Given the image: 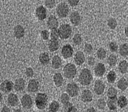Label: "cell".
I'll use <instances>...</instances> for the list:
<instances>
[{
	"label": "cell",
	"mask_w": 128,
	"mask_h": 112,
	"mask_svg": "<svg viewBox=\"0 0 128 112\" xmlns=\"http://www.w3.org/2000/svg\"><path fill=\"white\" fill-rule=\"evenodd\" d=\"M92 80L93 76L90 69H83L78 77L79 83L83 86H87L90 84Z\"/></svg>",
	"instance_id": "obj_1"
},
{
	"label": "cell",
	"mask_w": 128,
	"mask_h": 112,
	"mask_svg": "<svg viewBox=\"0 0 128 112\" xmlns=\"http://www.w3.org/2000/svg\"><path fill=\"white\" fill-rule=\"evenodd\" d=\"M48 96L45 93H38L35 98L36 107L39 110H43L47 107L48 103Z\"/></svg>",
	"instance_id": "obj_2"
},
{
	"label": "cell",
	"mask_w": 128,
	"mask_h": 112,
	"mask_svg": "<svg viewBox=\"0 0 128 112\" xmlns=\"http://www.w3.org/2000/svg\"><path fill=\"white\" fill-rule=\"evenodd\" d=\"M59 37L62 40H67L70 37L72 33V29L68 24H63L58 29Z\"/></svg>",
	"instance_id": "obj_3"
},
{
	"label": "cell",
	"mask_w": 128,
	"mask_h": 112,
	"mask_svg": "<svg viewBox=\"0 0 128 112\" xmlns=\"http://www.w3.org/2000/svg\"><path fill=\"white\" fill-rule=\"evenodd\" d=\"M77 72L76 67L73 63H67L63 69L64 76L67 79H72L75 78Z\"/></svg>",
	"instance_id": "obj_4"
},
{
	"label": "cell",
	"mask_w": 128,
	"mask_h": 112,
	"mask_svg": "<svg viewBox=\"0 0 128 112\" xmlns=\"http://www.w3.org/2000/svg\"><path fill=\"white\" fill-rule=\"evenodd\" d=\"M70 12L69 6L64 2L60 3L58 4L56 9L57 15L60 18H66L68 16Z\"/></svg>",
	"instance_id": "obj_5"
},
{
	"label": "cell",
	"mask_w": 128,
	"mask_h": 112,
	"mask_svg": "<svg viewBox=\"0 0 128 112\" xmlns=\"http://www.w3.org/2000/svg\"><path fill=\"white\" fill-rule=\"evenodd\" d=\"M66 91L70 97H75L78 96L79 94L80 88L78 84L75 82H71L67 84Z\"/></svg>",
	"instance_id": "obj_6"
},
{
	"label": "cell",
	"mask_w": 128,
	"mask_h": 112,
	"mask_svg": "<svg viewBox=\"0 0 128 112\" xmlns=\"http://www.w3.org/2000/svg\"><path fill=\"white\" fill-rule=\"evenodd\" d=\"M74 50L73 47L69 44L63 46L61 49V53L64 59H68L73 57Z\"/></svg>",
	"instance_id": "obj_7"
},
{
	"label": "cell",
	"mask_w": 128,
	"mask_h": 112,
	"mask_svg": "<svg viewBox=\"0 0 128 112\" xmlns=\"http://www.w3.org/2000/svg\"><path fill=\"white\" fill-rule=\"evenodd\" d=\"M21 103L23 108L25 109H30L33 105L31 96L27 94L23 95L21 99Z\"/></svg>",
	"instance_id": "obj_8"
},
{
	"label": "cell",
	"mask_w": 128,
	"mask_h": 112,
	"mask_svg": "<svg viewBox=\"0 0 128 112\" xmlns=\"http://www.w3.org/2000/svg\"><path fill=\"white\" fill-rule=\"evenodd\" d=\"M14 85L12 81L6 80L1 83L0 89L2 92L8 94L12 91L13 88H14Z\"/></svg>",
	"instance_id": "obj_9"
},
{
	"label": "cell",
	"mask_w": 128,
	"mask_h": 112,
	"mask_svg": "<svg viewBox=\"0 0 128 112\" xmlns=\"http://www.w3.org/2000/svg\"><path fill=\"white\" fill-rule=\"evenodd\" d=\"M25 84L26 81L23 78H18L15 81L14 89L16 92L22 93L24 91Z\"/></svg>",
	"instance_id": "obj_10"
},
{
	"label": "cell",
	"mask_w": 128,
	"mask_h": 112,
	"mask_svg": "<svg viewBox=\"0 0 128 112\" xmlns=\"http://www.w3.org/2000/svg\"><path fill=\"white\" fill-rule=\"evenodd\" d=\"M105 85L102 80L98 79L95 81L94 85V91L98 95H102L105 91Z\"/></svg>",
	"instance_id": "obj_11"
},
{
	"label": "cell",
	"mask_w": 128,
	"mask_h": 112,
	"mask_svg": "<svg viewBox=\"0 0 128 112\" xmlns=\"http://www.w3.org/2000/svg\"><path fill=\"white\" fill-rule=\"evenodd\" d=\"M70 20L73 25L76 27L78 26L81 22V16L80 14L77 11L72 12L70 15Z\"/></svg>",
	"instance_id": "obj_12"
},
{
	"label": "cell",
	"mask_w": 128,
	"mask_h": 112,
	"mask_svg": "<svg viewBox=\"0 0 128 112\" xmlns=\"http://www.w3.org/2000/svg\"><path fill=\"white\" fill-rule=\"evenodd\" d=\"M40 87L38 81L34 79H30L28 82L27 91L30 93L38 92Z\"/></svg>",
	"instance_id": "obj_13"
},
{
	"label": "cell",
	"mask_w": 128,
	"mask_h": 112,
	"mask_svg": "<svg viewBox=\"0 0 128 112\" xmlns=\"http://www.w3.org/2000/svg\"><path fill=\"white\" fill-rule=\"evenodd\" d=\"M47 10L43 6H39L35 10V15L38 20L42 21L47 17Z\"/></svg>",
	"instance_id": "obj_14"
},
{
	"label": "cell",
	"mask_w": 128,
	"mask_h": 112,
	"mask_svg": "<svg viewBox=\"0 0 128 112\" xmlns=\"http://www.w3.org/2000/svg\"><path fill=\"white\" fill-rule=\"evenodd\" d=\"M47 25L48 28L51 30L57 29L59 26V22L55 16L51 15L48 20Z\"/></svg>",
	"instance_id": "obj_15"
},
{
	"label": "cell",
	"mask_w": 128,
	"mask_h": 112,
	"mask_svg": "<svg viewBox=\"0 0 128 112\" xmlns=\"http://www.w3.org/2000/svg\"><path fill=\"white\" fill-rule=\"evenodd\" d=\"M81 98L83 102H90L93 100V95L90 90L85 89L82 91Z\"/></svg>",
	"instance_id": "obj_16"
},
{
	"label": "cell",
	"mask_w": 128,
	"mask_h": 112,
	"mask_svg": "<svg viewBox=\"0 0 128 112\" xmlns=\"http://www.w3.org/2000/svg\"><path fill=\"white\" fill-rule=\"evenodd\" d=\"M74 60L77 65H82L85 61V57L83 52L81 51L76 52L74 57Z\"/></svg>",
	"instance_id": "obj_17"
},
{
	"label": "cell",
	"mask_w": 128,
	"mask_h": 112,
	"mask_svg": "<svg viewBox=\"0 0 128 112\" xmlns=\"http://www.w3.org/2000/svg\"><path fill=\"white\" fill-rule=\"evenodd\" d=\"M106 69L105 65L102 63H98L95 66L94 72L97 77H102L106 73Z\"/></svg>",
	"instance_id": "obj_18"
},
{
	"label": "cell",
	"mask_w": 128,
	"mask_h": 112,
	"mask_svg": "<svg viewBox=\"0 0 128 112\" xmlns=\"http://www.w3.org/2000/svg\"><path fill=\"white\" fill-rule=\"evenodd\" d=\"M25 29L21 25H17L14 29V36L18 39H20L24 36Z\"/></svg>",
	"instance_id": "obj_19"
},
{
	"label": "cell",
	"mask_w": 128,
	"mask_h": 112,
	"mask_svg": "<svg viewBox=\"0 0 128 112\" xmlns=\"http://www.w3.org/2000/svg\"><path fill=\"white\" fill-rule=\"evenodd\" d=\"M8 102L9 105L12 107L17 106L19 102V99L16 94L11 93L8 96Z\"/></svg>",
	"instance_id": "obj_20"
},
{
	"label": "cell",
	"mask_w": 128,
	"mask_h": 112,
	"mask_svg": "<svg viewBox=\"0 0 128 112\" xmlns=\"http://www.w3.org/2000/svg\"><path fill=\"white\" fill-rule=\"evenodd\" d=\"M60 46V43L58 40H50L48 43V49L50 52H54L58 50Z\"/></svg>",
	"instance_id": "obj_21"
},
{
	"label": "cell",
	"mask_w": 128,
	"mask_h": 112,
	"mask_svg": "<svg viewBox=\"0 0 128 112\" xmlns=\"http://www.w3.org/2000/svg\"><path fill=\"white\" fill-rule=\"evenodd\" d=\"M62 59L58 55H55L53 57L52 61V67L53 69H58L62 65Z\"/></svg>",
	"instance_id": "obj_22"
},
{
	"label": "cell",
	"mask_w": 128,
	"mask_h": 112,
	"mask_svg": "<svg viewBox=\"0 0 128 112\" xmlns=\"http://www.w3.org/2000/svg\"><path fill=\"white\" fill-rule=\"evenodd\" d=\"M53 81L55 85L57 87L62 86L64 82L63 77L60 73H56L53 76Z\"/></svg>",
	"instance_id": "obj_23"
},
{
	"label": "cell",
	"mask_w": 128,
	"mask_h": 112,
	"mask_svg": "<svg viewBox=\"0 0 128 112\" xmlns=\"http://www.w3.org/2000/svg\"><path fill=\"white\" fill-rule=\"evenodd\" d=\"M39 60L43 65H48L50 61V58L48 52H44L39 56Z\"/></svg>",
	"instance_id": "obj_24"
},
{
	"label": "cell",
	"mask_w": 128,
	"mask_h": 112,
	"mask_svg": "<svg viewBox=\"0 0 128 112\" xmlns=\"http://www.w3.org/2000/svg\"><path fill=\"white\" fill-rule=\"evenodd\" d=\"M118 88L121 91H125L128 87V82L124 78H121L117 84Z\"/></svg>",
	"instance_id": "obj_25"
},
{
	"label": "cell",
	"mask_w": 128,
	"mask_h": 112,
	"mask_svg": "<svg viewBox=\"0 0 128 112\" xmlns=\"http://www.w3.org/2000/svg\"><path fill=\"white\" fill-rule=\"evenodd\" d=\"M128 101L126 97L124 95H121L117 99V105L120 108H123L126 106Z\"/></svg>",
	"instance_id": "obj_26"
},
{
	"label": "cell",
	"mask_w": 128,
	"mask_h": 112,
	"mask_svg": "<svg viewBox=\"0 0 128 112\" xmlns=\"http://www.w3.org/2000/svg\"><path fill=\"white\" fill-rule=\"evenodd\" d=\"M118 69L121 74H126L128 69V62L127 61L125 60L121 61L118 65Z\"/></svg>",
	"instance_id": "obj_27"
},
{
	"label": "cell",
	"mask_w": 128,
	"mask_h": 112,
	"mask_svg": "<svg viewBox=\"0 0 128 112\" xmlns=\"http://www.w3.org/2000/svg\"><path fill=\"white\" fill-rule=\"evenodd\" d=\"M119 54L122 57H127L128 55V44H123L120 46Z\"/></svg>",
	"instance_id": "obj_28"
},
{
	"label": "cell",
	"mask_w": 128,
	"mask_h": 112,
	"mask_svg": "<svg viewBox=\"0 0 128 112\" xmlns=\"http://www.w3.org/2000/svg\"><path fill=\"white\" fill-rule=\"evenodd\" d=\"M117 94L116 89L113 87H111L108 90L107 96L109 99H114L116 98Z\"/></svg>",
	"instance_id": "obj_29"
},
{
	"label": "cell",
	"mask_w": 128,
	"mask_h": 112,
	"mask_svg": "<svg viewBox=\"0 0 128 112\" xmlns=\"http://www.w3.org/2000/svg\"><path fill=\"white\" fill-rule=\"evenodd\" d=\"M59 107L60 105L58 101L56 100H53L49 105L48 110L49 112H57L58 110Z\"/></svg>",
	"instance_id": "obj_30"
},
{
	"label": "cell",
	"mask_w": 128,
	"mask_h": 112,
	"mask_svg": "<svg viewBox=\"0 0 128 112\" xmlns=\"http://www.w3.org/2000/svg\"><path fill=\"white\" fill-rule=\"evenodd\" d=\"M118 59L116 56L114 54H111L108 59V63L111 67L115 66L117 62Z\"/></svg>",
	"instance_id": "obj_31"
},
{
	"label": "cell",
	"mask_w": 128,
	"mask_h": 112,
	"mask_svg": "<svg viewBox=\"0 0 128 112\" xmlns=\"http://www.w3.org/2000/svg\"><path fill=\"white\" fill-rule=\"evenodd\" d=\"M116 74L114 71H111L107 75V79L109 83H114L116 79Z\"/></svg>",
	"instance_id": "obj_32"
},
{
	"label": "cell",
	"mask_w": 128,
	"mask_h": 112,
	"mask_svg": "<svg viewBox=\"0 0 128 112\" xmlns=\"http://www.w3.org/2000/svg\"><path fill=\"white\" fill-rule=\"evenodd\" d=\"M107 25L110 29L114 30L117 27L118 23L116 20L114 18H110L108 20Z\"/></svg>",
	"instance_id": "obj_33"
},
{
	"label": "cell",
	"mask_w": 128,
	"mask_h": 112,
	"mask_svg": "<svg viewBox=\"0 0 128 112\" xmlns=\"http://www.w3.org/2000/svg\"><path fill=\"white\" fill-rule=\"evenodd\" d=\"M70 96L67 93H62L60 97V100L63 106H65L70 102Z\"/></svg>",
	"instance_id": "obj_34"
},
{
	"label": "cell",
	"mask_w": 128,
	"mask_h": 112,
	"mask_svg": "<svg viewBox=\"0 0 128 112\" xmlns=\"http://www.w3.org/2000/svg\"><path fill=\"white\" fill-rule=\"evenodd\" d=\"M107 52L106 50L102 48H100L96 52V56L100 60H104L106 57Z\"/></svg>",
	"instance_id": "obj_35"
},
{
	"label": "cell",
	"mask_w": 128,
	"mask_h": 112,
	"mask_svg": "<svg viewBox=\"0 0 128 112\" xmlns=\"http://www.w3.org/2000/svg\"><path fill=\"white\" fill-rule=\"evenodd\" d=\"M116 98L114 99H110L107 103V106L110 110L115 111L117 110V105L116 103Z\"/></svg>",
	"instance_id": "obj_36"
},
{
	"label": "cell",
	"mask_w": 128,
	"mask_h": 112,
	"mask_svg": "<svg viewBox=\"0 0 128 112\" xmlns=\"http://www.w3.org/2000/svg\"><path fill=\"white\" fill-rule=\"evenodd\" d=\"M73 42L76 45L80 46L81 45L82 42V35L79 33L76 34L74 35L73 37Z\"/></svg>",
	"instance_id": "obj_37"
},
{
	"label": "cell",
	"mask_w": 128,
	"mask_h": 112,
	"mask_svg": "<svg viewBox=\"0 0 128 112\" xmlns=\"http://www.w3.org/2000/svg\"><path fill=\"white\" fill-rule=\"evenodd\" d=\"M50 40H58L59 37L58 29H54L51 30L50 34Z\"/></svg>",
	"instance_id": "obj_38"
},
{
	"label": "cell",
	"mask_w": 128,
	"mask_h": 112,
	"mask_svg": "<svg viewBox=\"0 0 128 112\" xmlns=\"http://www.w3.org/2000/svg\"><path fill=\"white\" fill-rule=\"evenodd\" d=\"M106 102L105 100L102 98H100L97 101V107L99 110H103L105 109L106 106Z\"/></svg>",
	"instance_id": "obj_39"
},
{
	"label": "cell",
	"mask_w": 128,
	"mask_h": 112,
	"mask_svg": "<svg viewBox=\"0 0 128 112\" xmlns=\"http://www.w3.org/2000/svg\"><path fill=\"white\" fill-rule=\"evenodd\" d=\"M44 4L49 9H53L56 6V0H44Z\"/></svg>",
	"instance_id": "obj_40"
},
{
	"label": "cell",
	"mask_w": 128,
	"mask_h": 112,
	"mask_svg": "<svg viewBox=\"0 0 128 112\" xmlns=\"http://www.w3.org/2000/svg\"><path fill=\"white\" fill-rule=\"evenodd\" d=\"M109 48L110 51L112 52H116L118 49V46L115 42H111L110 43Z\"/></svg>",
	"instance_id": "obj_41"
},
{
	"label": "cell",
	"mask_w": 128,
	"mask_h": 112,
	"mask_svg": "<svg viewBox=\"0 0 128 112\" xmlns=\"http://www.w3.org/2000/svg\"><path fill=\"white\" fill-rule=\"evenodd\" d=\"M84 51L86 53L90 54L93 51V48L90 44L86 43L84 46Z\"/></svg>",
	"instance_id": "obj_42"
},
{
	"label": "cell",
	"mask_w": 128,
	"mask_h": 112,
	"mask_svg": "<svg viewBox=\"0 0 128 112\" xmlns=\"http://www.w3.org/2000/svg\"><path fill=\"white\" fill-rule=\"evenodd\" d=\"M25 74L27 77L28 78H32L33 77L34 75V71L32 67H26Z\"/></svg>",
	"instance_id": "obj_43"
},
{
	"label": "cell",
	"mask_w": 128,
	"mask_h": 112,
	"mask_svg": "<svg viewBox=\"0 0 128 112\" xmlns=\"http://www.w3.org/2000/svg\"><path fill=\"white\" fill-rule=\"evenodd\" d=\"M41 36L44 40L46 41L49 38L50 34L48 30H44L41 32Z\"/></svg>",
	"instance_id": "obj_44"
},
{
	"label": "cell",
	"mask_w": 128,
	"mask_h": 112,
	"mask_svg": "<svg viewBox=\"0 0 128 112\" xmlns=\"http://www.w3.org/2000/svg\"><path fill=\"white\" fill-rule=\"evenodd\" d=\"M67 1L70 6L75 7L78 5L80 0H67Z\"/></svg>",
	"instance_id": "obj_45"
},
{
	"label": "cell",
	"mask_w": 128,
	"mask_h": 112,
	"mask_svg": "<svg viewBox=\"0 0 128 112\" xmlns=\"http://www.w3.org/2000/svg\"><path fill=\"white\" fill-rule=\"evenodd\" d=\"M95 63V59L92 57H89L87 59V63L90 66H92L94 65Z\"/></svg>",
	"instance_id": "obj_46"
},
{
	"label": "cell",
	"mask_w": 128,
	"mask_h": 112,
	"mask_svg": "<svg viewBox=\"0 0 128 112\" xmlns=\"http://www.w3.org/2000/svg\"><path fill=\"white\" fill-rule=\"evenodd\" d=\"M10 111H11V110L10 109V108H8L6 106H5L3 107L1 112H10Z\"/></svg>",
	"instance_id": "obj_47"
},
{
	"label": "cell",
	"mask_w": 128,
	"mask_h": 112,
	"mask_svg": "<svg viewBox=\"0 0 128 112\" xmlns=\"http://www.w3.org/2000/svg\"><path fill=\"white\" fill-rule=\"evenodd\" d=\"M124 34L126 37H128V25L125 27L124 29Z\"/></svg>",
	"instance_id": "obj_48"
},
{
	"label": "cell",
	"mask_w": 128,
	"mask_h": 112,
	"mask_svg": "<svg viewBox=\"0 0 128 112\" xmlns=\"http://www.w3.org/2000/svg\"><path fill=\"white\" fill-rule=\"evenodd\" d=\"M96 110H95V108L92 107H90V108H89L88 109H87L86 112H96Z\"/></svg>",
	"instance_id": "obj_49"
},
{
	"label": "cell",
	"mask_w": 128,
	"mask_h": 112,
	"mask_svg": "<svg viewBox=\"0 0 128 112\" xmlns=\"http://www.w3.org/2000/svg\"><path fill=\"white\" fill-rule=\"evenodd\" d=\"M0 103H1V101H2L3 100V97L1 93H0Z\"/></svg>",
	"instance_id": "obj_50"
},
{
	"label": "cell",
	"mask_w": 128,
	"mask_h": 112,
	"mask_svg": "<svg viewBox=\"0 0 128 112\" xmlns=\"http://www.w3.org/2000/svg\"><path fill=\"white\" fill-rule=\"evenodd\" d=\"M1 1H6V0H1Z\"/></svg>",
	"instance_id": "obj_51"
},
{
	"label": "cell",
	"mask_w": 128,
	"mask_h": 112,
	"mask_svg": "<svg viewBox=\"0 0 128 112\" xmlns=\"http://www.w3.org/2000/svg\"><path fill=\"white\" fill-rule=\"evenodd\" d=\"M127 14H128V12H127Z\"/></svg>",
	"instance_id": "obj_52"
},
{
	"label": "cell",
	"mask_w": 128,
	"mask_h": 112,
	"mask_svg": "<svg viewBox=\"0 0 128 112\" xmlns=\"http://www.w3.org/2000/svg\"><path fill=\"white\" fill-rule=\"evenodd\" d=\"M127 76H128V73H127Z\"/></svg>",
	"instance_id": "obj_53"
},
{
	"label": "cell",
	"mask_w": 128,
	"mask_h": 112,
	"mask_svg": "<svg viewBox=\"0 0 128 112\" xmlns=\"http://www.w3.org/2000/svg\"></svg>",
	"instance_id": "obj_54"
}]
</instances>
